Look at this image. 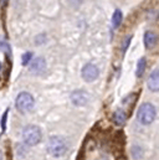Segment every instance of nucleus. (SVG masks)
Masks as SVG:
<instances>
[{
    "mask_svg": "<svg viewBox=\"0 0 159 160\" xmlns=\"http://www.w3.org/2000/svg\"><path fill=\"white\" fill-rule=\"evenodd\" d=\"M131 40H132V36H128L127 39H124V41H123V46H122V52H123V53L127 51V48H128V46H129Z\"/></svg>",
    "mask_w": 159,
    "mask_h": 160,
    "instance_id": "obj_14",
    "label": "nucleus"
},
{
    "mask_svg": "<svg viewBox=\"0 0 159 160\" xmlns=\"http://www.w3.org/2000/svg\"><path fill=\"white\" fill-rule=\"evenodd\" d=\"M156 116H157V111L152 103H143L137 113V118L143 125H149L151 123H153V120L156 119Z\"/></svg>",
    "mask_w": 159,
    "mask_h": 160,
    "instance_id": "obj_2",
    "label": "nucleus"
},
{
    "mask_svg": "<svg viewBox=\"0 0 159 160\" xmlns=\"http://www.w3.org/2000/svg\"><path fill=\"white\" fill-rule=\"evenodd\" d=\"M0 70H1V65H0Z\"/></svg>",
    "mask_w": 159,
    "mask_h": 160,
    "instance_id": "obj_16",
    "label": "nucleus"
},
{
    "mask_svg": "<svg viewBox=\"0 0 159 160\" xmlns=\"http://www.w3.org/2000/svg\"><path fill=\"white\" fill-rule=\"evenodd\" d=\"M31 57H33V52H26V53L23 56V65H29Z\"/></svg>",
    "mask_w": 159,
    "mask_h": 160,
    "instance_id": "obj_13",
    "label": "nucleus"
},
{
    "mask_svg": "<svg viewBox=\"0 0 159 160\" xmlns=\"http://www.w3.org/2000/svg\"><path fill=\"white\" fill-rule=\"evenodd\" d=\"M143 40H144V47L147 50H152L157 45V42H158V36L153 31H146Z\"/></svg>",
    "mask_w": 159,
    "mask_h": 160,
    "instance_id": "obj_7",
    "label": "nucleus"
},
{
    "mask_svg": "<svg viewBox=\"0 0 159 160\" xmlns=\"http://www.w3.org/2000/svg\"><path fill=\"white\" fill-rule=\"evenodd\" d=\"M148 88L152 92H159V70H156L151 73L148 78Z\"/></svg>",
    "mask_w": 159,
    "mask_h": 160,
    "instance_id": "obj_8",
    "label": "nucleus"
},
{
    "mask_svg": "<svg viewBox=\"0 0 159 160\" xmlns=\"http://www.w3.org/2000/svg\"><path fill=\"white\" fill-rule=\"evenodd\" d=\"M16 108L21 112V113H28L30 112L34 106H35V101H34V97L28 93V92H21L19 93V96L16 97Z\"/></svg>",
    "mask_w": 159,
    "mask_h": 160,
    "instance_id": "obj_4",
    "label": "nucleus"
},
{
    "mask_svg": "<svg viewBox=\"0 0 159 160\" xmlns=\"http://www.w3.org/2000/svg\"><path fill=\"white\" fill-rule=\"evenodd\" d=\"M6 119H8V111L4 113L3 119H1V130L3 132H5V128H6Z\"/></svg>",
    "mask_w": 159,
    "mask_h": 160,
    "instance_id": "obj_15",
    "label": "nucleus"
},
{
    "mask_svg": "<svg viewBox=\"0 0 159 160\" xmlns=\"http://www.w3.org/2000/svg\"><path fill=\"white\" fill-rule=\"evenodd\" d=\"M71 101L75 106H85L88 102V94H87V92H85L82 89L75 91L71 94Z\"/></svg>",
    "mask_w": 159,
    "mask_h": 160,
    "instance_id": "obj_6",
    "label": "nucleus"
},
{
    "mask_svg": "<svg viewBox=\"0 0 159 160\" xmlns=\"http://www.w3.org/2000/svg\"><path fill=\"white\" fill-rule=\"evenodd\" d=\"M146 63H147V61H146L144 57H142V58L138 61V63H137V70H136V73H137V77H138V78H141V77L143 76V73H144V71H146Z\"/></svg>",
    "mask_w": 159,
    "mask_h": 160,
    "instance_id": "obj_12",
    "label": "nucleus"
},
{
    "mask_svg": "<svg viewBox=\"0 0 159 160\" xmlns=\"http://www.w3.org/2000/svg\"><path fill=\"white\" fill-rule=\"evenodd\" d=\"M122 20H123V14H122V11H121L119 9L115 10L113 16H112V25H113L115 29H118L119 26H121Z\"/></svg>",
    "mask_w": 159,
    "mask_h": 160,
    "instance_id": "obj_11",
    "label": "nucleus"
},
{
    "mask_svg": "<svg viewBox=\"0 0 159 160\" xmlns=\"http://www.w3.org/2000/svg\"><path fill=\"white\" fill-rule=\"evenodd\" d=\"M42 133L36 125H28L23 129V140L26 145H36L41 142Z\"/></svg>",
    "mask_w": 159,
    "mask_h": 160,
    "instance_id": "obj_3",
    "label": "nucleus"
},
{
    "mask_svg": "<svg viewBox=\"0 0 159 160\" xmlns=\"http://www.w3.org/2000/svg\"><path fill=\"white\" fill-rule=\"evenodd\" d=\"M67 143L62 137L55 135L51 137L49 139V145H47V150L49 153L54 157V158H61L67 153Z\"/></svg>",
    "mask_w": 159,
    "mask_h": 160,
    "instance_id": "obj_1",
    "label": "nucleus"
},
{
    "mask_svg": "<svg viewBox=\"0 0 159 160\" xmlns=\"http://www.w3.org/2000/svg\"><path fill=\"white\" fill-rule=\"evenodd\" d=\"M100 76V70L97 66L93 63H87L82 68V78L86 82H93L98 78Z\"/></svg>",
    "mask_w": 159,
    "mask_h": 160,
    "instance_id": "obj_5",
    "label": "nucleus"
},
{
    "mask_svg": "<svg viewBox=\"0 0 159 160\" xmlns=\"http://www.w3.org/2000/svg\"><path fill=\"white\" fill-rule=\"evenodd\" d=\"M126 119H127V116H126V112L123 109H116L115 113H113V122L117 124V125H123L126 123Z\"/></svg>",
    "mask_w": 159,
    "mask_h": 160,
    "instance_id": "obj_10",
    "label": "nucleus"
},
{
    "mask_svg": "<svg viewBox=\"0 0 159 160\" xmlns=\"http://www.w3.org/2000/svg\"><path fill=\"white\" fill-rule=\"evenodd\" d=\"M45 67H46L45 60H44L42 57H38V58H35V60L33 61V63H31V66H30V70H31L33 72H35V73H41V72L45 70Z\"/></svg>",
    "mask_w": 159,
    "mask_h": 160,
    "instance_id": "obj_9",
    "label": "nucleus"
}]
</instances>
